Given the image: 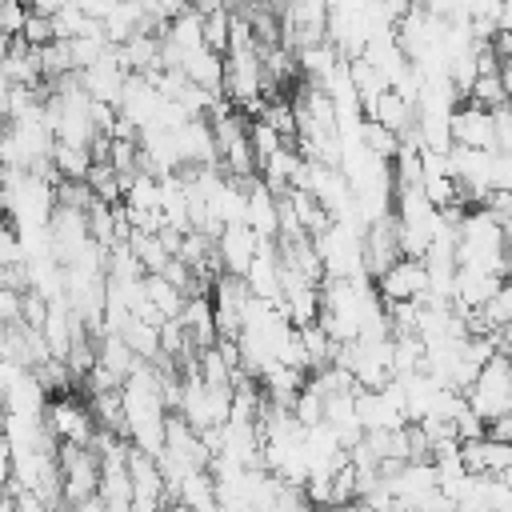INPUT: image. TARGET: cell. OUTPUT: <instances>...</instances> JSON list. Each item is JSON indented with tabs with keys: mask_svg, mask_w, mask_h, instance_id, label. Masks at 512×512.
Wrapping results in <instances>:
<instances>
[{
	"mask_svg": "<svg viewBox=\"0 0 512 512\" xmlns=\"http://www.w3.org/2000/svg\"><path fill=\"white\" fill-rule=\"evenodd\" d=\"M360 256H364V272L372 276V284H376V276L380 272H388L400 256H404V240H400V216H380V220H372L368 228H364V240H360Z\"/></svg>",
	"mask_w": 512,
	"mask_h": 512,
	"instance_id": "1",
	"label": "cell"
},
{
	"mask_svg": "<svg viewBox=\"0 0 512 512\" xmlns=\"http://www.w3.org/2000/svg\"><path fill=\"white\" fill-rule=\"evenodd\" d=\"M44 424H48L60 440H76V444H92V436H96V428H100L92 404H80V400H72L68 392H60V396L48 400Z\"/></svg>",
	"mask_w": 512,
	"mask_h": 512,
	"instance_id": "2",
	"label": "cell"
},
{
	"mask_svg": "<svg viewBox=\"0 0 512 512\" xmlns=\"http://www.w3.org/2000/svg\"><path fill=\"white\" fill-rule=\"evenodd\" d=\"M380 300H424L428 296V264L424 256H400L388 272L376 276Z\"/></svg>",
	"mask_w": 512,
	"mask_h": 512,
	"instance_id": "3",
	"label": "cell"
},
{
	"mask_svg": "<svg viewBox=\"0 0 512 512\" xmlns=\"http://www.w3.org/2000/svg\"><path fill=\"white\" fill-rule=\"evenodd\" d=\"M216 244H220V252H224V268L236 272V276H244V272L252 268V260H256L264 236H260L248 220H232V224H224V232H220Z\"/></svg>",
	"mask_w": 512,
	"mask_h": 512,
	"instance_id": "4",
	"label": "cell"
},
{
	"mask_svg": "<svg viewBox=\"0 0 512 512\" xmlns=\"http://www.w3.org/2000/svg\"><path fill=\"white\" fill-rule=\"evenodd\" d=\"M452 140L456 144H468V148H496L492 108H480V104L452 108Z\"/></svg>",
	"mask_w": 512,
	"mask_h": 512,
	"instance_id": "5",
	"label": "cell"
},
{
	"mask_svg": "<svg viewBox=\"0 0 512 512\" xmlns=\"http://www.w3.org/2000/svg\"><path fill=\"white\" fill-rule=\"evenodd\" d=\"M244 220L264 236V240H276L280 236V196L264 184V176L248 188V208H244Z\"/></svg>",
	"mask_w": 512,
	"mask_h": 512,
	"instance_id": "6",
	"label": "cell"
},
{
	"mask_svg": "<svg viewBox=\"0 0 512 512\" xmlns=\"http://www.w3.org/2000/svg\"><path fill=\"white\" fill-rule=\"evenodd\" d=\"M180 68L188 72V80H196V84H204V88H212V92H224V56L212 52L208 44L184 48V64H180Z\"/></svg>",
	"mask_w": 512,
	"mask_h": 512,
	"instance_id": "7",
	"label": "cell"
},
{
	"mask_svg": "<svg viewBox=\"0 0 512 512\" xmlns=\"http://www.w3.org/2000/svg\"><path fill=\"white\" fill-rule=\"evenodd\" d=\"M260 384H264L268 400H276V404H288V408H292L296 392L304 388V372H300V368H292V364H284V360H272V364L260 372Z\"/></svg>",
	"mask_w": 512,
	"mask_h": 512,
	"instance_id": "8",
	"label": "cell"
},
{
	"mask_svg": "<svg viewBox=\"0 0 512 512\" xmlns=\"http://www.w3.org/2000/svg\"><path fill=\"white\" fill-rule=\"evenodd\" d=\"M220 504V496H216V476L208 472V468H196V472H188L184 476V484H180V508H216Z\"/></svg>",
	"mask_w": 512,
	"mask_h": 512,
	"instance_id": "9",
	"label": "cell"
},
{
	"mask_svg": "<svg viewBox=\"0 0 512 512\" xmlns=\"http://www.w3.org/2000/svg\"><path fill=\"white\" fill-rule=\"evenodd\" d=\"M100 364H108L112 372H120L124 380L136 372V364H140V352L120 336V332H104L100 336Z\"/></svg>",
	"mask_w": 512,
	"mask_h": 512,
	"instance_id": "10",
	"label": "cell"
},
{
	"mask_svg": "<svg viewBox=\"0 0 512 512\" xmlns=\"http://www.w3.org/2000/svg\"><path fill=\"white\" fill-rule=\"evenodd\" d=\"M144 292H148V300H152L164 316H180V312H184V300H188V296H184L164 272H148V276H144Z\"/></svg>",
	"mask_w": 512,
	"mask_h": 512,
	"instance_id": "11",
	"label": "cell"
},
{
	"mask_svg": "<svg viewBox=\"0 0 512 512\" xmlns=\"http://www.w3.org/2000/svg\"><path fill=\"white\" fill-rule=\"evenodd\" d=\"M128 244H132V252L140 256V264H144V272H164V264L172 260V252H168V244L160 240V232H132L128 236Z\"/></svg>",
	"mask_w": 512,
	"mask_h": 512,
	"instance_id": "12",
	"label": "cell"
},
{
	"mask_svg": "<svg viewBox=\"0 0 512 512\" xmlns=\"http://www.w3.org/2000/svg\"><path fill=\"white\" fill-rule=\"evenodd\" d=\"M168 40L180 44V48H200L204 44V12L200 8H184L180 16H172Z\"/></svg>",
	"mask_w": 512,
	"mask_h": 512,
	"instance_id": "13",
	"label": "cell"
},
{
	"mask_svg": "<svg viewBox=\"0 0 512 512\" xmlns=\"http://www.w3.org/2000/svg\"><path fill=\"white\" fill-rule=\"evenodd\" d=\"M360 140H364L368 152H376V156H384V160H392V156L400 152V132L388 128V124H380V120H372V116H364Z\"/></svg>",
	"mask_w": 512,
	"mask_h": 512,
	"instance_id": "14",
	"label": "cell"
},
{
	"mask_svg": "<svg viewBox=\"0 0 512 512\" xmlns=\"http://www.w3.org/2000/svg\"><path fill=\"white\" fill-rule=\"evenodd\" d=\"M508 100H512V96H508L500 72H480L476 84H472V92H468V104H480V108H500V104H508Z\"/></svg>",
	"mask_w": 512,
	"mask_h": 512,
	"instance_id": "15",
	"label": "cell"
},
{
	"mask_svg": "<svg viewBox=\"0 0 512 512\" xmlns=\"http://www.w3.org/2000/svg\"><path fill=\"white\" fill-rule=\"evenodd\" d=\"M292 416H296L304 428L324 424V392H320L312 380H304V388L296 392V400H292Z\"/></svg>",
	"mask_w": 512,
	"mask_h": 512,
	"instance_id": "16",
	"label": "cell"
},
{
	"mask_svg": "<svg viewBox=\"0 0 512 512\" xmlns=\"http://www.w3.org/2000/svg\"><path fill=\"white\" fill-rule=\"evenodd\" d=\"M204 44L220 56H228V44H232V8H216L204 16Z\"/></svg>",
	"mask_w": 512,
	"mask_h": 512,
	"instance_id": "17",
	"label": "cell"
},
{
	"mask_svg": "<svg viewBox=\"0 0 512 512\" xmlns=\"http://www.w3.org/2000/svg\"><path fill=\"white\" fill-rule=\"evenodd\" d=\"M248 136H252V148H256V160H260V164H264L272 152H280V148L288 144V140H284V136H280L264 116H256V120L248 124Z\"/></svg>",
	"mask_w": 512,
	"mask_h": 512,
	"instance_id": "18",
	"label": "cell"
},
{
	"mask_svg": "<svg viewBox=\"0 0 512 512\" xmlns=\"http://www.w3.org/2000/svg\"><path fill=\"white\" fill-rule=\"evenodd\" d=\"M484 312H488V320H492V328H504V324H512V276L508 280H500V288L480 304Z\"/></svg>",
	"mask_w": 512,
	"mask_h": 512,
	"instance_id": "19",
	"label": "cell"
},
{
	"mask_svg": "<svg viewBox=\"0 0 512 512\" xmlns=\"http://www.w3.org/2000/svg\"><path fill=\"white\" fill-rule=\"evenodd\" d=\"M28 44H36V48H44V44H52L56 40V20H52V12H40V8H32L28 12V24H24V32H20Z\"/></svg>",
	"mask_w": 512,
	"mask_h": 512,
	"instance_id": "20",
	"label": "cell"
},
{
	"mask_svg": "<svg viewBox=\"0 0 512 512\" xmlns=\"http://www.w3.org/2000/svg\"><path fill=\"white\" fill-rule=\"evenodd\" d=\"M512 468V440H496V436H484V472L500 476Z\"/></svg>",
	"mask_w": 512,
	"mask_h": 512,
	"instance_id": "21",
	"label": "cell"
},
{
	"mask_svg": "<svg viewBox=\"0 0 512 512\" xmlns=\"http://www.w3.org/2000/svg\"><path fill=\"white\" fill-rule=\"evenodd\" d=\"M0 320L4 324H24V292L20 288H0Z\"/></svg>",
	"mask_w": 512,
	"mask_h": 512,
	"instance_id": "22",
	"label": "cell"
},
{
	"mask_svg": "<svg viewBox=\"0 0 512 512\" xmlns=\"http://www.w3.org/2000/svg\"><path fill=\"white\" fill-rule=\"evenodd\" d=\"M28 12H32V8H24V0H4V16H0L4 36H20L24 24H28Z\"/></svg>",
	"mask_w": 512,
	"mask_h": 512,
	"instance_id": "23",
	"label": "cell"
},
{
	"mask_svg": "<svg viewBox=\"0 0 512 512\" xmlns=\"http://www.w3.org/2000/svg\"><path fill=\"white\" fill-rule=\"evenodd\" d=\"M488 436H496V440H512V408H508L504 416L488 420Z\"/></svg>",
	"mask_w": 512,
	"mask_h": 512,
	"instance_id": "24",
	"label": "cell"
},
{
	"mask_svg": "<svg viewBox=\"0 0 512 512\" xmlns=\"http://www.w3.org/2000/svg\"><path fill=\"white\" fill-rule=\"evenodd\" d=\"M496 24H500V28H512V0H500V8H496Z\"/></svg>",
	"mask_w": 512,
	"mask_h": 512,
	"instance_id": "25",
	"label": "cell"
},
{
	"mask_svg": "<svg viewBox=\"0 0 512 512\" xmlns=\"http://www.w3.org/2000/svg\"><path fill=\"white\" fill-rule=\"evenodd\" d=\"M500 76H504V88H508V96H512V64H500Z\"/></svg>",
	"mask_w": 512,
	"mask_h": 512,
	"instance_id": "26",
	"label": "cell"
},
{
	"mask_svg": "<svg viewBox=\"0 0 512 512\" xmlns=\"http://www.w3.org/2000/svg\"><path fill=\"white\" fill-rule=\"evenodd\" d=\"M500 476H504V484H508V488H512V468H508V472H500Z\"/></svg>",
	"mask_w": 512,
	"mask_h": 512,
	"instance_id": "27",
	"label": "cell"
},
{
	"mask_svg": "<svg viewBox=\"0 0 512 512\" xmlns=\"http://www.w3.org/2000/svg\"><path fill=\"white\" fill-rule=\"evenodd\" d=\"M272 4H276V8H284V4H292V0H272Z\"/></svg>",
	"mask_w": 512,
	"mask_h": 512,
	"instance_id": "28",
	"label": "cell"
}]
</instances>
